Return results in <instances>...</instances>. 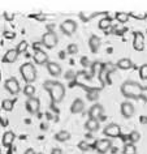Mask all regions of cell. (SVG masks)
Here are the masks:
<instances>
[{
    "label": "cell",
    "mask_w": 147,
    "mask_h": 154,
    "mask_svg": "<svg viewBox=\"0 0 147 154\" xmlns=\"http://www.w3.org/2000/svg\"><path fill=\"white\" fill-rule=\"evenodd\" d=\"M43 88L50 93L51 95V99L53 102L59 103L64 99L65 95V88L61 82L59 81H46L43 84Z\"/></svg>",
    "instance_id": "obj_1"
},
{
    "label": "cell",
    "mask_w": 147,
    "mask_h": 154,
    "mask_svg": "<svg viewBox=\"0 0 147 154\" xmlns=\"http://www.w3.org/2000/svg\"><path fill=\"white\" fill-rule=\"evenodd\" d=\"M142 85L131 80H128L121 85L120 90L124 97L129 98V99H139L141 98V91H142Z\"/></svg>",
    "instance_id": "obj_2"
},
{
    "label": "cell",
    "mask_w": 147,
    "mask_h": 154,
    "mask_svg": "<svg viewBox=\"0 0 147 154\" xmlns=\"http://www.w3.org/2000/svg\"><path fill=\"white\" fill-rule=\"evenodd\" d=\"M21 76L28 84H33L37 80V69L32 63H24L20 68Z\"/></svg>",
    "instance_id": "obj_3"
},
{
    "label": "cell",
    "mask_w": 147,
    "mask_h": 154,
    "mask_svg": "<svg viewBox=\"0 0 147 154\" xmlns=\"http://www.w3.org/2000/svg\"><path fill=\"white\" fill-rule=\"evenodd\" d=\"M91 148H94L99 154H106L112 148V141L110 138H100V140L95 141V144Z\"/></svg>",
    "instance_id": "obj_4"
},
{
    "label": "cell",
    "mask_w": 147,
    "mask_h": 154,
    "mask_svg": "<svg viewBox=\"0 0 147 154\" xmlns=\"http://www.w3.org/2000/svg\"><path fill=\"white\" fill-rule=\"evenodd\" d=\"M57 35L53 32H47L43 34V37H42V42L40 43L44 46L46 48H53L55 46L57 45Z\"/></svg>",
    "instance_id": "obj_5"
},
{
    "label": "cell",
    "mask_w": 147,
    "mask_h": 154,
    "mask_svg": "<svg viewBox=\"0 0 147 154\" xmlns=\"http://www.w3.org/2000/svg\"><path fill=\"white\" fill-rule=\"evenodd\" d=\"M88 116L90 119H95V120H104L106 116H104V109L102 105L96 103V105H92L91 109L88 110Z\"/></svg>",
    "instance_id": "obj_6"
},
{
    "label": "cell",
    "mask_w": 147,
    "mask_h": 154,
    "mask_svg": "<svg viewBox=\"0 0 147 154\" xmlns=\"http://www.w3.org/2000/svg\"><path fill=\"white\" fill-rule=\"evenodd\" d=\"M4 86H5V89L8 90L10 94H13V95L18 94V93H20V90H21L20 84H18V80L16 79V77H10V79H8L5 81Z\"/></svg>",
    "instance_id": "obj_7"
},
{
    "label": "cell",
    "mask_w": 147,
    "mask_h": 154,
    "mask_svg": "<svg viewBox=\"0 0 147 154\" xmlns=\"http://www.w3.org/2000/svg\"><path fill=\"white\" fill-rule=\"evenodd\" d=\"M133 48L135 51H143L145 50V35L141 32H134L133 34Z\"/></svg>",
    "instance_id": "obj_8"
},
{
    "label": "cell",
    "mask_w": 147,
    "mask_h": 154,
    "mask_svg": "<svg viewBox=\"0 0 147 154\" xmlns=\"http://www.w3.org/2000/svg\"><path fill=\"white\" fill-rule=\"evenodd\" d=\"M60 29L65 35H73L77 30V22L73 20H65L63 24L60 25Z\"/></svg>",
    "instance_id": "obj_9"
},
{
    "label": "cell",
    "mask_w": 147,
    "mask_h": 154,
    "mask_svg": "<svg viewBox=\"0 0 147 154\" xmlns=\"http://www.w3.org/2000/svg\"><path fill=\"white\" fill-rule=\"evenodd\" d=\"M104 134L110 138H115V137H118L121 134V128H120L118 124H115V123H111L108 124L106 128H104Z\"/></svg>",
    "instance_id": "obj_10"
},
{
    "label": "cell",
    "mask_w": 147,
    "mask_h": 154,
    "mask_svg": "<svg viewBox=\"0 0 147 154\" xmlns=\"http://www.w3.org/2000/svg\"><path fill=\"white\" fill-rule=\"evenodd\" d=\"M40 109V101L39 98L37 97H32V98H28L26 101V110L29 111L30 114H37Z\"/></svg>",
    "instance_id": "obj_11"
},
{
    "label": "cell",
    "mask_w": 147,
    "mask_h": 154,
    "mask_svg": "<svg viewBox=\"0 0 147 154\" xmlns=\"http://www.w3.org/2000/svg\"><path fill=\"white\" fill-rule=\"evenodd\" d=\"M135 112V107L131 102H122L121 103V115L125 119H130Z\"/></svg>",
    "instance_id": "obj_12"
},
{
    "label": "cell",
    "mask_w": 147,
    "mask_h": 154,
    "mask_svg": "<svg viewBox=\"0 0 147 154\" xmlns=\"http://www.w3.org/2000/svg\"><path fill=\"white\" fill-rule=\"evenodd\" d=\"M33 59H34V61H35L37 64H39V65H43V64H47L48 63V55H47V52H44L42 48L35 50Z\"/></svg>",
    "instance_id": "obj_13"
},
{
    "label": "cell",
    "mask_w": 147,
    "mask_h": 154,
    "mask_svg": "<svg viewBox=\"0 0 147 154\" xmlns=\"http://www.w3.org/2000/svg\"><path fill=\"white\" fill-rule=\"evenodd\" d=\"M17 57H18V54L16 51V48H10V50H8V51L5 52L4 57H3V61H4V63L12 64V63H14V61L17 60Z\"/></svg>",
    "instance_id": "obj_14"
},
{
    "label": "cell",
    "mask_w": 147,
    "mask_h": 154,
    "mask_svg": "<svg viewBox=\"0 0 147 154\" xmlns=\"http://www.w3.org/2000/svg\"><path fill=\"white\" fill-rule=\"evenodd\" d=\"M83 110H85V103H83L82 99H80V98L74 99L72 103V106H70L72 114H80V112H82Z\"/></svg>",
    "instance_id": "obj_15"
},
{
    "label": "cell",
    "mask_w": 147,
    "mask_h": 154,
    "mask_svg": "<svg viewBox=\"0 0 147 154\" xmlns=\"http://www.w3.org/2000/svg\"><path fill=\"white\" fill-rule=\"evenodd\" d=\"M116 67L120 68V69H124V71H128V69L133 68L134 64H133V61H131V59H129V57H122V59H120L117 63H116Z\"/></svg>",
    "instance_id": "obj_16"
},
{
    "label": "cell",
    "mask_w": 147,
    "mask_h": 154,
    "mask_svg": "<svg viewBox=\"0 0 147 154\" xmlns=\"http://www.w3.org/2000/svg\"><path fill=\"white\" fill-rule=\"evenodd\" d=\"M47 69H48V73L51 76H60L61 75V67L60 64L57 63H53V61H51V63H47Z\"/></svg>",
    "instance_id": "obj_17"
},
{
    "label": "cell",
    "mask_w": 147,
    "mask_h": 154,
    "mask_svg": "<svg viewBox=\"0 0 147 154\" xmlns=\"http://www.w3.org/2000/svg\"><path fill=\"white\" fill-rule=\"evenodd\" d=\"M14 138H16L14 133H13V132H10V131H8V132H5V133H4L2 142H3V145H4L5 148H9V146H12L13 141H14Z\"/></svg>",
    "instance_id": "obj_18"
},
{
    "label": "cell",
    "mask_w": 147,
    "mask_h": 154,
    "mask_svg": "<svg viewBox=\"0 0 147 154\" xmlns=\"http://www.w3.org/2000/svg\"><path fill=\"white\" fill-rule=\"evenodd\" d=\"M85 128L88 132H96V131L99 129V122L95 120V119H87V122L85 123Z\"/></svg>",
    "instance_id": "obj_19"
},
{
    "label": "cell",
    "mask_w": 147,
    "mask_h": 154,
    "mask_svg": "<svg viewBox=\"0 0 147 154\" xmlns=\"http://www.w3.org/2000/svg\"><path fill=\"white\" fill-rule=\"evenodd\" d=\"M88 45H90L91 51H92V52H96V51L99 50V47H100V39H99V37L91 35L90 39H88Z\"/></svg>",
    "instance_id": "obj_20"
},
{
    "label": "cell",
    "mask_w": 147,
    "mask_h": 154,
    "mask_svg": "<svg viewBox=\"0 0 147 154\" xmlns=\"http://www.w3.org/2000/svg\"><path fill=\"white\" fill-rule=\"evenodd\" d=\"M55 138L57 141H60V142H65V141H68L69 138H70V133H69L68 131H60V132L56 133Z\"/></svg>",
    "instance_id": "obj_21"
},
{
    "label": "cell",
    "mask_w": 147,
    "mask_h": 154,
    "mask_svg": "<svg viewBox=\"0 0 147 154\" xmlns=\"http://www.w3.org/2000/svg\"><path fill=\"white\" fill-rule=\"evenodd\" d=\"M115 17H116V20H117L120 24H125V22L129 21V13H125V12H116L115 14Z\"/></svg>",
    "instance_id": "obj_22"
},
{
    "label": "cell",
    "mask_w": 147,
    "mask_h": 154,
    "mask_svg": "<svg viewBox=\"0 0 147 154\" xmlns=\"http://www.w3.org/2000/svg\"><path fill=\"white\" fill-rule=\"evenodd\" d=\"M122 153L124 154H137V146H135V144H131V142L125 144V146L122 149Z\"/></svg>",
    "instance_id": "obj_23"
},
{
    "label": "cell",
    "mask_w": 147,
    "mask_h": 154,
    "mask_svg": "<svg viewBox=\"0 0 147 154\" xmlns=\"http://www.w3.org/2000/svg\"><path fill=\"white\" fill-rule=\"evenodd\" d=\"M111 26H112V20L110 17H104L99 21V28L102 30H107V29H110Z\"/></svg>",
    "instance_id": "obj_24"
},
{
    "label": "cell",
    "mask_w": 147,
    "mask_h": 154,
    "mask_svg": "<svg viewBox=\"0 0 147 154\" xmlns=\"http://www.w3.org/2000/svg\"><path fill=\"white\" fill-rule=\"evenodd\" d=\"M24 94H25L28 98L34 97V94H35V86L32 85V84H28V85L24 88Z\"/></svg>",
    "instance_id": "obj_25"
},
{
    "label": "cell",
    "mask_w": 147,
    "mask_h": 154,
    "mask_svg": "<svg viewBox=\"0 0 147 154\" xmlns=\"http://www.w3.org/2000/svg\"><path fill=\"white\" fill-rule=\"evenodd\" d=\"M29 48V43L26 41H21L20 43L17 45V47H16V51H17V54L20 55V54H24V52H26V50Z\"/></svg>",
    "instance_id": "obj_26"
},
{
    "label": "cell",
    "mask_w": 147,
    "mask_h": 154,
    "mask_svg": "<svg viewBox=\"0 0 147 154\" xmlns=\"http://www.w3.org/2000/svg\"><path fill=\"white\" fill-rule=\"evenodd\" d=\"M2 107H3V110H5V111H12L13 110V101L4 99V101L2 102Z\"/></svg>",
    "instance_id": "obj_27"
},
{
    "label": "cell",
    "mask_w": 147,
    "mask_h": 154,
    "mask_svg": "<svg viewBox=\"0 0 147 154\" xmlns=\"http://www.w3.org/2000/svg\"><path fill=\"white\" fill-rule=\"evenodd\" d=\"M91 69H92V73H94V75H99L103 69V64L100 63V61H95V63L92 64Z\"/></svg>",
    "instance_id": "obj_28"
},
{
    "label": "cell",
    "mask_w": 147,
    "mask_h": 154,
    "mask_svg": "<svg viewBox=\"0 0 147 154\" xmlns=\"http://www.w3.org/2000/svg\"><path fill=\"white\" fill-rule=\"evenodd\" d=\"M129 16L137 18V20H146V18H147V13H145V12H130Z\"/></svg>",
    "instance_id": "obj_29"
},
{
    "label": "cell",
    "mask_w": 147,
    "mask_h": 154,
    "mask_svg": "<svg viewBox=\"0 0 147 154\" xmlns=\"http://www.w3.org/2000/svg\"><path fill=\"white\" fill-rule=\"evenodd\" d=\"M98 14H99V13H85V12H83V13H80V17L82 18L83 21H90L91 18L96 17Z\"/></svg>",
    "instance_id": "obj_30"
},
{
    "label": "cell",
    "mask_w": 147,
    "mask_h": 154,
    "mask_svg": "<svg viewBox=\"0 0 147 154\" xmlns=\"http://www.w3.org/2000/svg\"><path fill=\"white\" fill-rule=\"evenodd\" d=\"M139 76H141L142 80L147 81V64L141 65V68H139Z\"/></svg>",
    "instance_id": "obj_31"
},
{
    "label": "cell",
    "mask_w": 147,
    "mask_h": 154,
    "mask_svg": "<svg viewBox=\"0 0 147 154\" xmlns=\"http://www.w3.org/2000/svg\"><path fill=\"white\" fill-rule=\"evenodd\" d=\"M67 52L70 54V55H76V54L78 52V46H77L76 43H70L67 48Z\"/></svg>",
    "instance_id": "obj_32"
},
{
    "label": "cell",
    "mask_w": 147,
    "mask_h": 154,
    "mask_svg": "<svg viewBox=\"0 0 147 154\" xmlns=\"http://www.w3.org/2000/svg\"><path fill=\"white\" fill-rule=\"evenodd\" d=\"M139 138H141V136H139V132H137V131H134L129 134V140L131 144H135L137 141H139Z\"/></svg>",
    "instance_id": "obj_33"
},
{
    "label": "cell",
    "mask_w": 147,
    "mask_h": 154,
    "mask_svg": "<svg viewBox=\"0 0 147 154\" xmlns=\"http://www.w3.org/2000/svg\"><path fill=\"white\" fill-rule=\"evenodd\" d=\"M78 148H80V150H82V152H87L88 149H91V145H88L86 141H81L78 144Z\"/></svg>",
    "instance_id": "obj_34"
},
{
    "label": "cell",
    "mask_w": 147,
    "mask_h": 154,
    "mask_svg": "<svg viewBox=\"0 0 147 154\" xmlns=\"http://www.w3.org/2000/svg\"><path fill=\"white\" fill-rule=\"evenodd\" d=\"M141 98L147 103V86H143L142 88V91H141Z\"/></svg>",
    "instance_id": "obj_35"
},
{
    "label": "cell",
    "mask_w": 147,
    "mask_h": 154,
    "mask_svg": "<svg viewBox=\"0 0 147 154\" xmlns=\"http://www.w3.org/2000/svg\"><path fill=\"white\" fill-rule=\"evenodd\" d=\"M51 154H63V150H61L60 148H53L51 150Z\"/></svg>",
    "instance_id": "obj_36"
},
{
    "label": "cell",
    "mask_w": 147,
    "mask_h": 154,
    "mask_svg": "<svg viewBox=\"0 0 147 154\" xmlns=\"http://www.w3.org/2000/svg\"><path fill=\"white\" fill-rule=\"evenodd\" d=\"M25 154H37V153H35V150H34L33 148H30V149H28V150H26V152H25Z\"/></svg>",
    "instance_id": "obj_37"
},
{
    "label": "cell",
    "mask_w": 147,
    "mask_h": 154,
    "mask_svg": "<svg viewBox=\"0 0 147 154\" xmlns=\"http://www.w3.org/2000/svg\"><path fill=\"white\" fill-rule=\"evenodd\" d=\"M81 63H82L83 67H86V65L88 64V63H87V57H82V59H81Z\"/></svg>",
    "instance_id": "obj_38"
},
{
    "label": "cell",
    "mask_w": 147,
    "mask_h": 154,
    "mask_svg": "<svg viewBox=\"0 0 147 154\" xmlns=\"http://www.w3.org/2000/svg\"><path fill=\"white\" fill-rule=\"evenodd\" d=\"M4 35H5L7 38H14V33H8V32H5Z\"/></svg>",
    "instance_id": "obj_39"
},
{
    "label": "cell",
    "mask_w": 147,
    "mask_h": 154,
    "mask_svg": "<svg viewBox=\"0 0 147 154\" xmlns=\"http://www.w3.org/2000/svg\"><path fill=\"white\" fill-rule=\"evenodd\" d=\"M4 16H5L7 20H12V18H13V14H12V13L9 14V13H7V12H5V13H4Z\"/></svg>",
    "instance_id": "obj_40"
},
{
    "label": "cell",
    "mask_w": 147,
    "mask_h": 154,
    "mask_svg": "<svg viewBox=\"0 0 147 154\" xmlns=\"http://www.w3.org/2000/svg\"><path fill=\"white\" fill-rule=\"evenodd\" d=\"M59 56L61 57V59H64V57H65V52H64V51H60V54H59Z\"/></svg>",
    "instance_id": "obj_41"
},
{
    "label": "cell",
    "mask_w": 147,
    "mask_h": 154,
    "mask_svg": "<svg viewBox=\"0 0 147 154\" xmlns=\"http://www.w3.org/2000/svg\"><path fill=\"white\" fill-rule=\"evenodd\" d=\"M68 73V75H67V79H70V77H72V75H73V72H70V71H69V72H67Z\"/></svg>",
    "instance_id": "obj_42"
},
{
    "label": "cell",
    "mask_w": 147,
    "mask_h": 154,
    "mask_svg": "<svg viewBox=\"0 0 147 154\" xmlns=\"http://www.w3.org/2000/svg\"><path fill=\"white\" fill-rule=\"evenodd\" d=\"M0 80H2V71H0Z\"/></svg>",
    "instance_id": "obj_43"
},
{
    "label": "cell",
    "mask_w": 147,
    "mask_h": 154,
    "mask_svg": "<svg viewBox=\"0 0 147 154\" xmlns=\"http://www.w3.org/2000/svg\"><path fill=\"white\" fill-rule=\"evenodd\" d=\"M39 154H43V153H39Z\"/></svg>",
    "instance_id": "obj_44"
},
{
    "label": "cell",
    "mask_w": 147,
    "mask_h": 154,
    "mask_svg": "<svg viewBox=\"0 0 147 154\" xmlns=\"http://www.w3.org/2000/svg\"><path fill=\"white\" fill-rule=\"evenodd\" d=\"M0 154H2V152H0Z\"/></svg>",
    "instance_id": "obj_45"
}]
</instances>
